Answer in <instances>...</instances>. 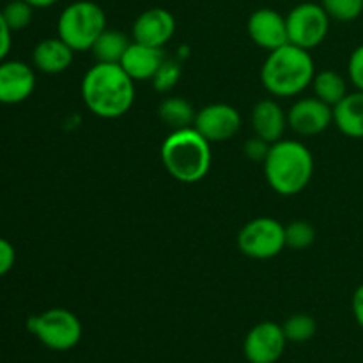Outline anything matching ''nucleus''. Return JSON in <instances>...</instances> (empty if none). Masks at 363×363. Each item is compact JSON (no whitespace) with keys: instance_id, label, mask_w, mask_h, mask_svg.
I'll return each mask as SVG.
<instances>
[{"instance_id":"f257e3e1","label":"nucleus","mask_w":363,"mask_h":363,"mask_svg":"<svg viewBox=\"0 0 363 363\" xmlns=\"http://www.w3.org/2000/svg\"><path fill=\"white\" fill-rule=\"evenodd\" d=\"M82 99L101 119L126 116L135 101V82L121 64L96 62L82 78Z\"/></svg>"},{"instance_id":"f03ea898","label":"nucleus","mask_w":363,"mask_h":363,"mask_svg":"<svg viewBox=\"0 0 363 363\" xmlns=\"http://www.w3.org/2000/svg\"><path fill=\"white\" fill-rule=\"evenodd\" d=\"M315 64L308 50L291 43L268 53L261 67L262 87L275 98H293L311 87Z\"/></svg>"},{"instance_id":"7ed1b4c3","label":"nucleus","mask_w":363,"mask_h":363,"mask_svg":"<svg viewBox=\"0 0 363 363\" xmlns=\"http://www.w3.org/2000/svg\"><path fill=\"white\" fill-rule=\"evenodd\" d=\"M264 176L272 190L279 195H298L308 186L314 176V156L303 142L282 138L269 145L264 160Z\"/></svg>"},{"instance_id":"20e7f679","label":"nucleus","mask_w":363,"mask_h":363,"mask_svg":"<svg viewBox=\"0 0 363 363\" xmlns=\"http://www.w3.org/2000/svg\"><path fill=\"white\" fill-rule=\"evenodd\" d=\"M162 163L176 181L194 184L204 179L211 169V142L194 126L170 131L160 149Z\"/></svg>"},{"instance_id":"39448f33","label":"nucleus","mask_w":363,"mask_h":363,"mask_svg":"<svg viewBox=\"0 0 363 363\" xmlns=\"http://www.w3.org/2000/svg\"><path fill=\"white\" fill-rule=\"evenodd\" d=\"M106 28V14L92 0H77L62 9L57 20V35L73 52H87Z\"/></svg>"},{"instance_id":"423d86ee","label":"nucleus","mask_w":363,"mask_h":363,"mask_svg":"<svg viewBox=\"0 0 363 363\" xmlns=\"http://www.w3.org/2000/svg\"><path fill=\"white\" fill-rule=\"evenodd\" d=\"M27 330L52 351H69L80 344L84 328L77 314L62 307L48 308L27 319Z\"/></svg>"},{"instance_id":"0eeeda50","label":"nucleus","mask_w":363,"mask_h":363,"mask_svg":"<svg viewBox=\"0 0 363 363\" xmlns=\"http://www.w3.org/2000/svg\"><path fill=\"white\" fill-rule=\"evenodd\" d=\"M238 247L247 257L268 261L286 248V227L275 218L259 216L241 227L238 233Z\"/></svg>"},{"instance_id":"6e6552de","label":"nucleus","mask_w":363,"mask_h":363,"mask_svg":"<svg viewBox=\"0 0 363 363\" xmlns=\"http://www.w3.org/2000/svg\"><path fill=\"white\" fill-rule=\"evenodd\" d=\"M330 20L321 4L301 2L287 13V38L289 43L308 50L321 45L330 32Z\"/></svg>"},{"instance_id":"1a4fd4ad","label":"nucleus","mask_w":363,"mask_h":363,"mask_svg":"<svg viewBox=\"0 0 363 363\" xmlns=\"http://www.w3.org/2000/svg\"><path fill=\"white\" fill-rule=\"evenodd\" d=\"M287 346V337L279 323L262 321L250 328L243 342L248 363H277Z\"/></svg>"},{"instance_id":"9d476101","label":"nucleus","mask_w":363,"mask_h":363,"mask_svg":"<svg viewBox=\"0 0 363 363\" xmlns=\"http://www.w3.org/2000/svg\"><path fill=\"white\" fill-rule=\"evenodd\" d=\"M194 128L208 142H225L236 137L241 130V116L233 105L211 103L201 108L195 116Z\"/></svg>"},{"instance_id":"9b49d317","label":"nucleus","mask_w":363,"mask_h":363,"mask_svg":"<svg viewBox=\"0 0 363 363\" xmlns=\"http://www.w3.org/2000/svg\"><path fill=\"white\" fill-rule=\"evenodd\" d=\"M333 124V106L319 98H301L287 112V126L301 137H314Z\"/></svg>"},{"instance_id":"f8f14e48","label":"nucleus","mask_w":363,"mask_h":363,"mask_svg":"<svg viewBox=\"0 0 363 363\" xmlns=\"http://www.w3.org/2000/svg\"><path fill=\"white\" fill-rule=\"evenodd\" d=\"M176 34V18L163 7H151L137 16L131 27L133 41L163 48Z\"/></svg>"},{"instance_id":"ddd939ff","label":"nucleus","mask_w":363,"mask_h":363,"mask_svg":"<svg viewBox=\"0 0 363 363\" xmlns=\"http://www.w3.org/2000/svg\"><path fill=\"white\" fill-rule=\"evenodd\" d=\"M247 30L252 41L259 48L268 50V52H273L289 43L286 16L269 7H261L250 14L247 21Z\"/></svg>"},{"instance_id":"4468645a","label":"nucleus","mask_w":363,"mask_h":363,"mask_svg":"<svg viewBox=\"0 0 363 363\" xmlns=\"http://www.w3.org/2000/svg\"><path fill=\"white\" fill-rule=\"evenodd\" d=\"M35 89V73L21 60L0 62V103L18 105L32 96Z\"/></svg>"},{"instance_id":"2eb2a0df","label":"nucleus","mask_w":363,"mask_h":363,"mask_svg":"<svg viewBox=\"0 0 363 363\" xmlns=\"http://www.w3.org/2000/svg\"><path fill=\"white\" fill-rule=\"evenodd\" d=\"M165 52L158 46L142 45V43L131 41L126 53L121 59V67L126 71L133 82L152 80L156 71L165 62Z\"/></svg>"},{"instance_id":"dca6fc26","label":"nucleus","mask_w":363,"mask_h":363,"mask_svg":"<svg viewBox=\"0 0 363 363\" xmlns=\"http://www.w3.org/2000/svg\"><path fill=\"white\" fill-rule=\"evenodd\" d=\"M252 130L268 144L282 140L287 128V113L275 99H261L252 110Z\"/></svg>"},{"instance_id":"f3484780","label":"nucleus","mask_w":363,"mask_h":363,"mask_svg":"<svg viewBox=\"0 0 363 363\" xmlns=\"http://www.w3.org/2000/svg\"><path fill=\"white\" fill-rule=\"evenodd\" d=\"M73 48H69L57 35V38L43 39L41 43L35 45L34 52H32V62H34L35 69L41 73L59 74L73 64Z\"/></svg>"},{"instance_id":"a211bd4d","label":"nucleus","mask_w":363,"mask_h":363,"mask_svg":"<svg viewBox=\"0 0 363 363\" xmlns=\"http://www.w3.org/2000/svg\"><path fill=\"white\" fill-rule=\"evenodd\" d=\"M333 124L350 138H363V91L347 92L346 98L333 106Z\"/></svg>"},{"instance_id":"6ab92c4d","label":"nucleus","mask_w":363,"mask_h":363,"mask_svg":"<svg viewBox=\"0 0 363 363\" xmlns=\"http://www.w3.org/2000/svg\"><path fill=\"white\" fill-rule=\"evenodd\" d=\"M130 45V38L124 32L116 30V28H105L92 45L91 52L98 62L119 64Z\"/></svg>"},{"instance_id":"aec40b11","label":"nucleus","mask_w":363,"mask_h":363,"mask_svg":"<svg viewBox=\"0 0 363 363\" xmlns=\"http://www.w3.org/2000/svg\"><path fill=\"white\" fill-rule=\"evenodd\" d=\"M158 116L163 124L170 128V130H183V128H191L195 123V108L191 106L190 101L184 98H177V96H169L163 99L158 106Z\"/></svg>"},{"instance_id":"412c9836","label":"nucleus","mask_w":363,"mask_h":363,"mask_svg":"<svg viewBox=\"0 0 363 363\" xmlns=\"http://www.w3.org/2000/svg\"><path fill=\"white\" fill-rule=\"evenodd\" d=\"M312 89H314L315 98H319L330 106H335L347 96L346 78L333 69L315 73L314 80H312Z\"/></svg>"},{"instance_id":"4be33fe9","label":"nucleus","mask_w":363,"mask_h":363,"mask_svg":"<svg viewBox=\"0 0 363 363\" xmlns=\"http://www.w3.org/2000/svg\"><path fill=\"white\" fill-rule=\"evenodd\" d=\"M282 328L287 337V342L301 344V342H307V340H311L312 337L315 335L318 326H315L314 318H311V315L294 314L284 323Z\"/></svg>"},{"instance_id":"5701e85b","label":"nucleus","mask_w":363,"mask_h":363,"mask_svg":"<svg viewBox=\"0 0 363 363\" xmlns=\"http://www.w3.org/2000/svg\"><path fill=\"white\" fill-rule=\"evenodd\" d=\"M328 16L335 21H354L363 13V0H321L319 2Z\"/></svg>"},{"instance_id":"b1692460","label":"nucleus","mask_w":363,"mask_h":363,"mask_svg":"<svg viewBox=\"0 0 363 363\" xmlns=\"http://www.w3.org/2000/svg\"><path fill=\"white\" fill-rule=\"evenodd\" d=\"M2 14L11 30H23L30 25L32 16H34V7L25 0H11L2 9Z\"/></svg>"},{"instance_id":"393cba45","label":"nucleus","mask_w":363,"mask_h":363,"mask_svg":"<svg viewBox=\"0 0 363 363\" xmlns=\"http://www.w3.org/2000/svg\"><path fill=\"white\" fill-rule=\"evenodd\" d=\"M315 240V230L305 220H296L286 227V247L293 250H305Z\"/></svg>"},{"instance_id":"a878e982","label":"nucleus","mask_w":363,"mask_h":363,"mask_svg":"<svg viewBox=\"0 0 363 363\" xmlns=\"http://www.w3.org/2000/svg\"><path fill=\"white\" fill-rule=\"evenodd\" d=\"M181 74H183L181 64L174 59H165V62L160 66V69L156 71V74L152 77V87L158 92H162V94L170 92L177 85Z\"/></svg>"},{"instance_id":"bb28decb","label":"nucleus","mask_w":363,"mask_h":363,"mask_svg":"<svg viewBox=\"0 0 363 363\" xmlns=\"http://www.w3.org/2000/svg\"><path fill=\"white\" fill-rule=\"evenodd\" d=\"M347 77L357 91H363V45L357 46L347 60Z\"/></svg>"},{"instance_id":"cd10ccee","label":"nucleus","mask_w":363,"mask_h":363,"mask_svg":"<svg viewBox=\"0 0 363 363\" xmlns=\"http://www.w3.org/2000/svg\"><path fill=\"white\" fill-rule=\"evenodd\" d=\"M269 145L272 144H268V142L262 140V138H259L257 135H255V137L248 138V140L245 142L243 152L248 160H252V162L264 163L266 156H268V151H269Z\"/></svg>"},{"instance_id":"c85d7f7f","label":"nucleus","mask_w":363,"mask_h":363,"mask_svg":"<svg viewBox=\"0 0 363 363\" xmlns=\"http://www.w3.org/2000/svg\"><path fill=\"white\" fill-rule=\"evenodd\" d=\"M14 261H16L14 247L7 240L0 238V277L7 275L13 269Z\"/></svg>"},{"instance_id":"c756f323","label":"nucleus","mask_w":363,"mask_h":363,"mask_svg":"<svg viewBox=\"0 0 363 363\" xmlns=\"http://www.w3.org/2000/svg\"><path fill=\"white\" fill-rule=\"evenodd\" d=\"M11 46H13V30L9 28L7 21L4 20V14L0 11V62L6 60V57L9 55Z\"/></svg>"},{"instance_id":"7c9ffc66","label":"nucleus","mask_w":363,"mask_h":363,"mask_svg":"<svg viewBox=\"0 0 363 363\" xmlns=\"http://www.w3.org/2000/svg\"><path fill=\"white\" fill-rule=\"evenodd\" d=\"M351 311H353V318L357 325L363 330V284L354 289L353 298H351Z\"/></svg>"},{"instance_id":"2f4dec72","label":"nucleus","mask_w":363,"mask_h":363,"mask_svg":"<svg viewBox=\"0 0 363 363\" xmlns=\"http://www.w3.org/2000/svg\"><path fill=\"white\" fill-rule=\"evenodd\" d=\"M25 2L30 4L34 9H45V7H52L53 4H57L59 0H25Z\"/></svg>"}]
</instances>
